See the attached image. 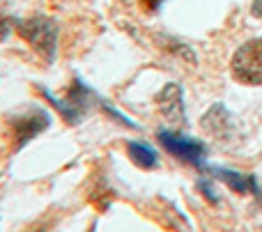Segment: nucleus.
<instances>
[{"label": "nucleus", "instance_id": "f257e3e1", "mask_svg": "<svg viewBox=\"0 0 262 232\" xmlns=\"http://www.w3.org/2000/svg\"><path fill=\"white\" fill-rule=\"evenodd\" d=\"M14 30L18 32L21 39H26L35 49L37 55H41L46 60L55 58V51H58V28H55V23L49 16L35 14V16H28V18H16Z\"/></svg>", "mask_w": 262, "mask_h": 232}, {"label": "nucleus", "instance_id": "f03ea898", "mask_svg": "<svg viewBox=\"0 0 262 232\" xmlns=\"http://www.w3.org/2000/svg\"><path fill=\"white\" fill-rule=\"evenodd\" d=\"M230 72L244 85H262V37L246 41L235 51Z\"/></svg>", "mask_w": 262, "mask_h": 232}, {"label": "nucleus", "instance_id": "7ed1b4c3", "mask_svg": "<svg viewBox=\"0 0 262 232\" xmlns=\"http://www.w3.org/2000/svg\"><path fill=\"white\" fill-rule=\"evenodd\" d=\"M159 143H161L172 156L184 161V164L198 166L200 168V166L205 164V159H207V147H205L200 141L186 138V136H182V133L163 129V131H159Z\"/></svg>", "mask_w": 262, "mask_h": 232}, {"label": "nucleus", "instance_id": "20e7f679", "mask_svg": "<svg viewBox=\"0 0 262 232\" xmlns=\"http://www.w3.org/2000/svg\"><path fill=\"white\" fill-rule=\"evenodd\" d=\"M46 127H49V115H46L44 110H39V108L14 118L12 120V136H14L16 147L26 145L30 138H35L37 133H41Z\"/></svg>", "mask_w": 262, "mask_h": 232}, {"label": "nucleus", "instance_id": "39448f33", "mask_svg": "<svg viewBox=\"0 0 262 232\" xmlns=\"http://www.w3.org/2000/svg\"><path fill=\"white\" fill-rule=\"evenodd\" d=\"M157 104L159 110L166 120H170L172 124H184L186 122V113H184V97H182V87L170 83L166 85L157 97Z\"/></svg>", "mask_w": 262, "mask_h": 232}, {"label": "nucleus", "instance_id": "423d86ee", "mask_svg": "<svg viewBox=\"0 0 262 232\" xmlns=\"http://www.w3.org/2000/svg\"><path fill=\"white\" fill-rule=\"evenodd\" d=\"M203 129L209 133L212 138H228L232 133V115L228 113V108L223 104H216L205 113L203 118Z\"/></svg>", "mask_w": 262, "mask_h": 232}, {"label": "nucleus", "instance_id": "0eeeda50", "mask_svg": "<svg viewBox=\"0 0 262 232\" xmlns=\"http://www.w3.org/2000/svg\"><path fill=\"white\" fill-rule=\"evenodd\" d=\"M212 175L221 179L223 184H228L232 191L242 193V196H246V193L258 196L260 193L258 182H255V177H251V175H242V173H237V170H228V168H212Z\"/></svg>", "mask_w": 262, "mask_h": 232}, {"label": "nucleus", "instance_id": "6e6552de", "mask_svg": "<svg viewBox=\"0 0 262 232\" xmlns=\"http://www.w3.org/2000/svg\"><path fill=\"white\" fill-rule=\"evenodd\" d=\"M127 154L136 166H140V168H145V170H152V168L159 166L157 150H154L152 145H147V143H143V141H129Z\"/></svg>", "mask_w": 262, "mask_h": 232}, {"label": "nucleus", "instance_id": "1a4fd4ad", "mask_svg": "<svg viewBox=\"0 0 262 232\" xmlns=\"http://www.w3.org/2000/svg\"><path fill=\"white\" fill-rule=\"evenodd\" d=\"M14 23H16V18H14L12 14L7 12V7L0 3V41H5V39L9 37V32H12Z\"/></svg>", "mask_w": 262, "mask_h": 232}, {"label": "nucleus", "instance_id": "9d476101", "mask_svg": "<svg viewBox=\"0 0 262 232\" xmlns=\"http://www.w3.org/2000/svg\"><path fill=\"white\" fill-rule=\"evenodd\" d=\"M163 3H166V0H138V5L143 7L145 14H157Z\"/></svg>", "mask_w": 262, "mask_h": 232}, {"label": "nucleus", "instance_id": "9b49d317", "mask_svg": "<svg viewBox=\"0 0 262 232\" xmlns=\"http://www.w3.org/2000/svg\"><path fill=\"white\" fill-rule=\"evenodd\" d=\"M198 189L205 193V196H207V200H209V202H216V196H214V193H212V189L207 187V182H200V184H198Z\"/></svg>", "mask_w": 262, "mask_h": 232}, {"label": "nucleus", "instance_id": "f8f14e48", "mask_svg": "<svg viewBox=\"0 0 262 232\" xmlns=\"http://www.w3.org/2000/svg\"><path fill=\"white\" fill-rule=\"evenodd\" d=\"M251 9H253L255 16L262 18V0H253V7H251Z\"/></svg>", "mask_w": 262, "mask_h": 232}]
</instances>
